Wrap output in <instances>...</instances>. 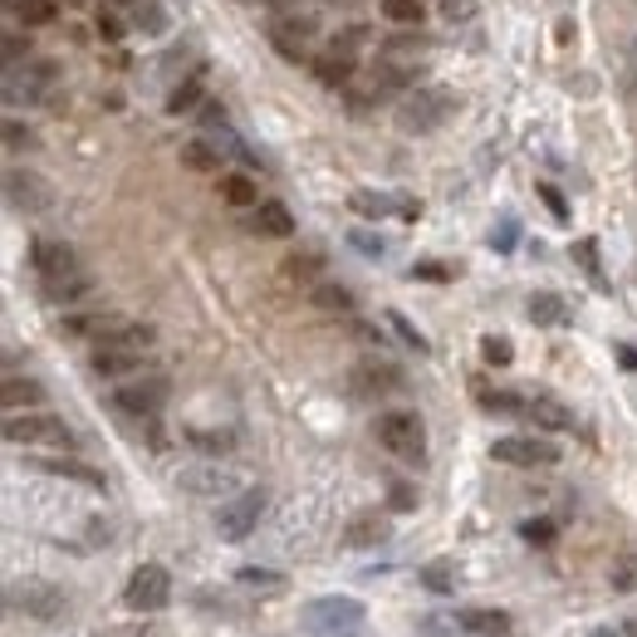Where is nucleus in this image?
Instances as JSON below:
<instances>
[{"mask_svg": "<svg viewBox=\"0 0 637 637\" xmlns=\"http://www.w3.org/2000/svg\"><path fill=\"white\" fill-rule=\"evenodd\" d=\"M133 29H143V35H162V29H167V10L157 5V0H137V5H133Z\"/></svg>", "mask_w": 637, "mask_h": 637, "instance_id": "nucleus-27", "label": "nucleus"}, {"mask_svg": "<svg viewBox=\"0 0 637 637\" xmlns=\"http://www.w3.org/2000/svg\"><path fill=\"white\" fill-rule=\"evenodd\" d=\"M348 241H353V245H358V250H363V255H382V235H368V231H353V235H348Z\"/></svg>", "mask_w": 637, "mask_h": 637, "instance_id": "nucleus-43", "label": "nucleus"}, {"mask_svg": "<svg viewBox=\"0 0 637 637\" xmlns=\"http://www.w3.org/2000/svg\"><path fill=\"white\" fill-rule=\"evenodd\" d=\"M539 196H544V206L554 211V221H568V206H564V196H559L554 186H539Z\"/></svg>", "mask_w": 637, "mask_h": 637, "instance_id": "nucleus-42", "label": "nucleus"}, {"mask_svg": "<svg viewBox=\"0 0 637 637\" xmlns=\"http://www.w3.org/2000/svg\"><path fill=\"white\" fill-rule=\"evenodd\" d=\"M480 353H486V363H510V343L505 339H486L480 343Z\"/></svg>", "mask_w": 637, "mask_h": 637, "instance_id": "nucleus-41", "label": "nucleus"}, {"mask_svg": "<svg viewBox=\"0 0 637 637\" xmlns=\"http://www.w3.org/2000/svg\"><path fill=\"white\" fill-rule=\"evenodd\" d=\"M5 201L15 206V211L35 216V211H45L49 206V192H45V182H39L35 172H5Z\"/></svg>", "mask_w": 637, "mask_h": 637, "instance_id": "nucleus-16", "label": "nucleus"}, {"mask_svg": "<svg viewBox=\"0 0 637 637\" xmlns=\"http://www.w3.org/2000/svg\"><path fill=\"white\" fill-rule=\"evenodd\" d=\"M10 15L25 20V25H49L54 20V0H5Z\"/></svg>", "mask_w": 637, "mask_h": 637, "instance_id": "nucleus-26", "label": "nucleus"}, {"mask_svg": "<svg viewBox=\"0 0 637 637\" xmlns=\"http://www.w3.org/2000/svg\"><path fill=\"white\" fill-rule=\"evenodd\" d=\"M314 74H319L329 88L348 84V78H353V54H348V49H339V45H333L329 54H319V59H314Z\"/></svg>", "mask_w": 637, "mask_h": 637, "instance_id": "nucleus-21", "label": "nucleus"}, {"mask_svg": "<svg viewBox=\"0 0 637 637\" xmlns=\"http://www.w3.org/2000/svg\"><path fill=\"white\" fill-rule=\"evenodd\" d=\"M304 627L314 637H363L368 627V608L348 593H323L314 603H304Z\"/></svg>", "mask_w": 637, "mask_h": 637, "instance_id": "nucleus-2", "label": "nucleus"}, {"mask_svg": "<svg viewBox=\"0 0 637 637\" xmlns=\"http://www.w3.org/2000/svg\"><path fill=\"white\" fill-rule=\"evenodd\" d=\"M201 123H225V113H221L216 103H206V108H201Z\"/></svg>", "mask_w": 637, "mask_h": 637, "instance_id": "nucleus-49", "label": "nucleus"}, {"mask_svg": "<svg viewBox=\"0 0 637 637\" xmlns=\"http://www.w3.org/2000/svg\"><path fill=\"white\" fill-rule=\"evenodd\" d=\"M319 265H323V255H290V260H284V274H290V280H314Z\"/></svg>", "mask_w": 637, "mask_h": 637, "instance_id": "nucleus-37", "label": "nucleus"}, {"mask_svg": "<svg viewBox=\"0 0 637 637\" xmlns=\"http://www.w3.org/2000/svg\"><path fill=\"white\" fill-rule=\"evenodd\" d=\"M123 603L133 608V613H162V608L172 603V574H167L162 564H137L127 588H123Z\"/></svg>", "mask_w": 637, "mask_h": 637, "instance_id": "nucleus-9", "label": "nucleus"}, {"mask_svg": "<svg viewBox=\"0 0 637 637\" xmlns=\"http://www.w3.org/2000/svg\"><path fill=\"white\" fill-rule=\"evenodd\" d=\"M182 162H186V167H196V172H221V152H216V147H206L201 137L182 147Z\"/></svg>", "mask_w": 637, "mask_h": 637, "instance_id": "nucleus-33", "label": "nucleus"}, {"mask_svg": "<svg viewBox=\"0 0 637 637\" xmlns=\"http://www.w3.org/2000/svg\"><path fill=\"white\" fill-rule=\"evenodd\" d=\"M35 470L59 476V480H78V486H88V490H103V470H94L88 461H74V456H39Z\"/></svg>", "mask_w": 637, "mask_h": 637, "instance_id": "nucleus-17", "label": "nucleus"}, {"mask_svg": "<svg viewBox=\"0 0 637 637\" xmlns=\"http://www.w3.org/2000/svg\"><path fill=\"white\" fill-rule=\"evenodd\" d=\"M20 59H29V45L20 35H5V64H20Z\"/></svg>", "mask_w": 637, "mask_h": 637, "instance_id": "nucleus-44", "label": "nucleus"}, {"mask_svg": "<svg viewBox=\"0 0 637 637\" xmlns=\"http://www.w3.org/2000/svg\"><path fill=\"white\" fill-rule=\"evenodd\" d=\"M250 225L260 235H274V241L294 235V216H290V206H284V201H260V206H255V216H250Z\"/></svg>", "mask_w": 637, "mask_h": 637, "instance_id": "nucleus-20", "label": "nucleus"}, {"mask_svg": "<svg viewBox=\"0 0 637 637\" xmlns=\"http://www.w3.org/2000/svg\"><path fill=\"white\" fill-rule=\"evenodd\" d=\"M176 486L186 490V495H216V500H231L235 490H241V476H235L231 466H221V461H211V466H192L176 476Z\"/></svg>", "mask_w": 637, "mask_h": 637, "instance_id": "nucleus-12", "label": "nucleus"}, {"mask_svg": "<svg viewBox=\"0 0 637 637\" xmlns=\"http://www.w3.org/2000/svg\"><path fill=\"white\" fill-rule=\"evenodd\" d=\"M608 584H613V593H637V554L613 559V568H608Z\"/></svg>", "mask_w": 637, "mask_h": 637, "instance_id": "nucleus-32", "label": "nucleus"}, {"mask_svg": "<svg viewBox=\"0 0 637 637\" xmlns=\"http://www.w3.org/2000/svg\"><path fill=\"white\" fill-rule=\"evenodd\" d=\"M529 319H535V323H564L568 309H564V299H559V294L539 290V294H529Z\"/></svg>", "mask_w": 637, "mask_h": 637, "instance_id": "nucleus-25", "label": "nucleus"}, {"mask_svg": "<svg viewBox=\"0 0 637 637\" xmlns=\"http://www.w3.org/2000/svg\"><path fill=\"white\" fill-rule=\"evenodd\" d=\"M388 539V519L378 515V510H368V515H353L348 529H343V544L348 549H372Z\"/></svg>", "mask_w": 637, "mask_h": 637, "instance_id": "nucleus-19", "label": "nucleus"}, {"mask_svg": "<svg viewBox=\"0 0 637 637\" xmlns=\"http://www.w3.org/2000/svg\"><path fill=\"white\" fill-rule=\"evenodd\" d=\"M98 637H157L147 623H127V627H108V633H98Z\"/></svg>", "mask_w": 637, "mask_h": 637, "instance_id": "nucleus-45", "label": "nucleus"}, {"mask_svg": "<svg viewBox=\"0 0 637 637\" xmlns=\"http://www.w3.org/2000/svg\"><path fill=\"white\" fill-rule=\"evenodd\" d=\"M196 103H201V74L182 78V84L172 88V98H167V113H192Z\"/></svg>", "mask_w": 637, "mask_h": 637, "instance_id": "nucleus-28", "label": "nucleus"}, {"mask_svg": "<svg viewBox=\"0 0 637 637\" xmlns=\"http://www.w3.org/2000/svg\"><path fill=\"white\" fill-rule=\"evenodd\" d=\"M412 274H421V280H446V270H441V265H417Z\"/></svg>", "mask_w": 637, "mask_h": 637, "instance_id": "nucleus-48", "label": "nucleus"}, {"mask_svg": "<svg viewBox=\"0 0 637 637\" xmlns=\"http://www.w3.org/2000/svg\"><path fill=\"white\" fill-rule=\"evenodd\" d=\"M265 519V490H235L231 500H221V510H216V535L225 539V544H241V539H250L255 529H260Z\"/></svg>", "mask_w": 637, "mask_h": 637, "instance_id": "nucleus-5", "label": "nucleus"}, {"mask_svg": "<svg viewBox=\"0 0 637 637\" xmlns=\"http://www.w3.org/2000/svg\"><path fill=\"white\" fill-rule=\"evenodd\" d=\"M461 623H466V633H476V637H505L510 633V617L500 613V608H470Z\"/></svg>", "mask_w": 637, "mask_h": 637, "instance_id": "nucleus-23", "label": "nucleus"}, {"mask_svg": "<svg viewBox=\"0 0 637 637\" xmlns=\"http://www.w3.org/2000/svg\"><path fill=\"white\" fill-rule=\"evenodd\" d=\"M98 35H103V39H118V35H123V25H118L113 10H98Z\"/></svg>", "mask_w": 637, "mask_h": 637, "instance_id": "nucleus-46", "label": "nucleus"}, {"mask_svg": "<svg viewBox=\"0 0 637 637\" xmlns=\"http://www.w3.org/2000/svg\"><path fill=\"white\" fill-rule=\"evenodd\" d=\"M421 584H427L431 593H451V588H456V564H451V559H431V564L421 568Z\"/></svg>", "mask_w": 637, "mask_h": 637, "instance_id": "nucleus-29", "label": "nucleus"}, {"mask_svg": "<svg viewBox=\"0 0 637 637\" xmlns=\"http://www.w3.org/2000/svg\"><path fill=\"white\" fill-rule=\"evenodd\" d=\"M29 265H35L39 290H45L49 304H78L94 290V280L78 270V255L69 250L64 241H45V235H39V241L29 245Z\"/></svg>", "mask_w": 637, "mask_h": 637, "instance_id": "nucleus-1", "label": "nucleus"}, {"mask_svg": "<svg viewBox=\"0 0 637 637\" xmlns=\"http://www.w3.org/2000/svg\"><path fill=\"white\" fill-rule=\"evenodd\" d=\"M480 0H441V20L446 25H466V20H476Z\"/></svg>", "mask_w": 637, "mask_h": 637, "instance_id": "nucleus-36", "label": "nucleus"}, {"mask_svg": "<svg viewBox=\"0 0 637 637\" xmlns=\"http://www.w3.org/2000/svg\"><path fill=\"white\" fill-rule=\"evenodd\" d=\"M88 363H94L98 378H133V372H143L147 348H137V343H94Z\"/></svg>", "mask_w": 637, "mask_h": 637, "instance_id": "nucleus-13", "label": "nucleus"}, {"mask_svg": "<svg viewBox=\"0 0 637 637\" xmlns=\"http://www.w3.org/2000/svg\"><path fill=\"white\" fill-rule=\"evenodd\" d=\"M456 113V98L446 88H427V94H407L397 108V127L402 133H437L446 118Z\"/></svg>", "mask_w": 637, "mask_h": 637, "instance_id": "nucleus-8", "label": "nucleus"}, {"mask_svg": "<svg viewBox=\"0 0 637 637\" xmlns=\"http://www.w3.org/2000/svg\"><path fill=\"white\" fill-rule=\"evenodd\" d=\"M319 309H329V314H348L353 309V294L343 290V284H314V294H309Z\"/></svg>", "mask_w": 637, "mask_h": 637, "instance_id": "nucleus-31", "label": "nucleus"}, {"mask_svg": "<svg viewBox=\"0 0 637 637\" xmlns=\"http://www.w3.org/2000/svg\"><path fill=\"white\" fill-rule=\"evenodd\" d=\"M235 584H241V588H250V593H284V584H290V578H284V574H274V568L245 564L241 574H235Z\"/></svg>", "mask_w": 637, "mask_h": 637, "instance_id": "nucleus-24", "label": "nucleus"}, {"mask_svg": "<svg viewBox=\"0 0 637 637\" xmlns=\"http://www.w3.org/2000/svg\"><path fill=\"white\" fill-rule=\"evenodd\" d=\"M519 417H529L535 427H549V431H568L574 427V412L564 407V402L544 397V392H535V397H525V412Z\"/></svg>", "mask_w": 637, "mask_h": 637, "instance_id": "nucleus-18", "label": "nucleus"}, {"mask_svg": "<svg viewBox=\"0 0 637 637\" xmlns=\"http://www.w3.org/2000/svg\"><path fill=\"white\" fill-rule=\"evenodd\" d=\"M5 147H10V152H20V147H29V127H20L15 118H10V123H5Z\"/></svg>", "mask_w": 637, "mask_h": 637, "instance_id": "nucleus-40", "label": "nucleus"}, {"mask_svg": "<svg viewBox=\"0 0 637 637\" xmlns=\"http://www.w3.org/2000/svg\"><path fill=\"white\" fill-rule=\"evenodd\" d=\"M412 505H417L412 486H392V510H412Z\"/></svg>", "mask_w": 637, "mask_h": 637, "instance_id": "nucleus-47", "label": "nucleus"}, {"mask_svg": "<svg viewBox=\"0 0 637 637\" xmlns=\"http://www.w3.org/2000/svg\"><path fill=\"white\" fill-rule=\"evenodd\" d=\"M221 196L231 206H255V196H260V192H255L250 176H221Z\"/></svg>", "mask_w": 637, "mask_h": 637, "instance_id": "nucleus-34", "label": "nucleus"}, {"mask_svg": "<svg viewBox=\"0 0 637 637\" xmlns=\"http://www.w3.org/2000/svg\"><path fill=\"white\" fill-rule=\"evenodd\" d=\"M49 84H54L49 59H20L5 69V103H35V98H45Z\"/></svg>", "mask_w": 637, "mask_h": 637, "instance_id": "nucleus-11", "label": "nucleus"}, {"mask_svg": "<svg viewBox=\"0 0 637 637\" xmlns=\"http://www.w3.org/2000/svg\"><path fill=\"white\" fill-rule=\"evenodd\" d=\"M593 637H613V627H598V633Z\"/></svg>", "mask_w": 637, "mask_h": 637, "instance_id": "nucleus-50", "label": "nucleus"}, {"mask_svg": "<svg viewBox=\"0 0 637 637\" xmlns=\"http://www.w3.org/2000/svg\"><path fill=\"white\" fill-rule=\"evenodd\" d=\"M0 402H5V412H20V407H39L45 402V388L29 378H5V388H0Z\"/></svg>", "mask_w": 637, "mask_h": 637, "instance_id": "nucleus-22", "label": "nucleus"}, {"mask_svg": "<svg viewBox=\"0 0 637 637\" xmlns=\"http://www.w3.org/2000/svg\"><path fill=\"white\" fill-rule=\"evenodd\" d=\"M353 388H358V397H388V392L402 388V372L392 368V363L368 358V363H358V368H353Z\"/></svg>", "mask_w": 637, "mask_h": 637, "instance_id": "nucleus-15", "label": "nucleus"}, {"mask_svg": "<svg viewBox=\"0 0 637 637\" xmlns=\"http://www.w3.org/2000/svg\"><path fill=\"white\" fill-rule=\"evenodd\" d=\"M388 323H392V329H397V333H402V343H407V348L427 353V339H421V333H417V329H412V323H407V319H402V314H397V309H392V314H388Z\"/></svg>", "mask_w": 637, "mask_h": 637, "instance_id": "nucleus-39", "label": "nucleus"}, {"mask_svg": "<svg viewBox=\"0 0 637 637\" xmlns=\"http://www.w3.org/2000/svg\"><path fill=\"white\" fill-rule=\"evenodd\" d=\"M167 378L162 372H137V378H127L123 388H113V407L123 412V417H137V421H152L157 412L167 407Z\"/></svg>", "mask_w": 637, "mask_h": 637, "instance_id": "nucleus-6", "label": "nucleus"}, {"mask_svg": "<svg viewBox=\"0 0 637 637\" xmlns=\"http://www.w3.org/2000/svg\"><path fill=\"white\" fill-rule=\"evenodd\" d=\"M186 441H192V446H201V451H211V456H225V451L235 446V437L231 431H186Z\"/></svg>", "mask_w": 637, "mask_h": 637, "instance_id": "nucleus-35", "label": "nucleus"}, {"mask_svg": "<svg viewBox=\"0 0 637 637\" xmlns=\"http://www.w3.org/2000/svg\"><path fill=\"white\" fill-rule=\"evenodd\" d=\"M490 456L500 466H519V470L559 466V446L549 437H500V441H490Z\"/></svg>", "mask_w": 637, "mask_h": 637, "instance_id": "nucleus-10", "label": "nucleus"}, {"mask_svg": "<svg viewBox=\"0 0 637 637\" xmlns=\"http://www.w3.org/2000/svg\"><path fill=\"white\" fill-rule=\"evenodd\" d=\"M314 35H319V25H314L309 15H274L270 20V39H274V49H280L284 59H304V54H309Z\"/></svg>", "mask_w": 637, "mask_h": 637, "instance_id": "nucleus-14", "label": "nucleus"}, {"mask_svg": "<svg viewBox=\"0 0 637 637\" xmlns=\"http://www.w3.org/2000/svg\"><path fill=\"white\" fill-rule=\"evenodd\" d=\"M519 535H525L529 544H554V519H525Z\"/></svg>", "mask_w": 637, "mask_h": 637, "instance_id": "nucleus-38", "label": "nucleus"}, {"mask_svg": "<svg viewBox=\"0 0 637 637\" xmlns=\"http://www.w3.org/2000/svg\"><path fill=\"white\" fill-rule=\"evenodd\" d=\"M382 20L402 29H417L421 25V0H382Z\"/></svg>", "mask_w": 637, "mask_h": 637, "instance_id": "nucleus-30", "label": "nucleus"}, {"mask_svg": "<svg viewBox=\"0 0 637 637\" xmlns=\"http://www.w3.org/2000/svg\"><path fill=\"white\" fill-rule=\"evenodd\" d=\"M5 441L10 446H39V451H69L74 431L49 412H10L5 417Z\"/></svg>", "mask_w": 637, "mask_h": 637, "instance_id": "nucleus-3", "label": "nucleus"}, {"mask_svg": "<svg viewBox=\"0 0 637 637\" xmlns=\"http://www.w3.org/2000/svg\"><path fill=\"white\" fill-rule=\"evenodd\" d=\"M5 608L35 617V623H59L69 613V593L59 584H49V578H25V584L5 588Z\"/></svg>", "mask_w": 637, "mask_h": 637, "instance_id": "nucleus-4", "label": "nucleus"}, {"mask_svg": "<svg viewBox=\"0 0 637 637\" xmlns=\"http://www.w3.org/2000/svg\"><path fill=\"white\" fill-rule=\"evenodd\" d=\"M378 441L382 451H392L397 461H421V451H427V427H421L417 412H382L378 417Z\"/></svg>", "mask_w": 637, "mask_h": 637, "instance_id": "nucleus-7", "label": "nucleus"}]
</instances>
